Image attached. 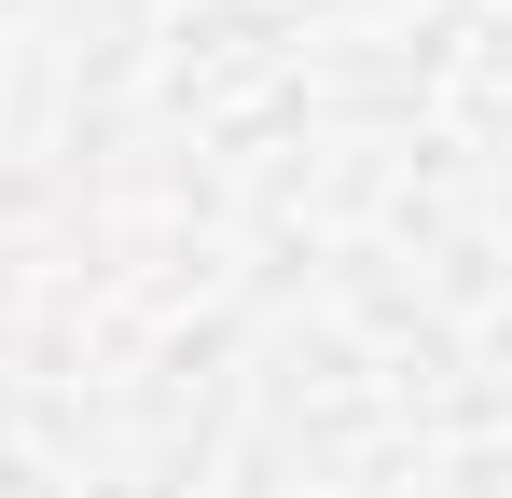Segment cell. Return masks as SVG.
Instances as JSON below:
<instances>
[]
</instances>
